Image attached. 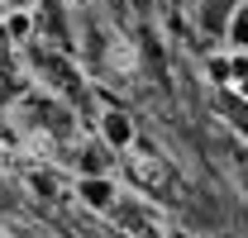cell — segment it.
I'll return each mask as SVG.
<instances>
[{
	"instance_id": "obj_3",
	"label": "cell",
	"mask_w": 248,
	"mask_h": 238,
	"mask_svg": "<svg viewBox=\"0 0 248 238\" xmlns=\"http://www.w3.org/2000/svg\"><path fill=\"white\" fill-rule=\"evenodd\" d=\"M224 38H229V48H248V5H239V10L229 15V29H224Z\"/></svg>"
},
{
	"instance_id": "obj_4",
	"label": "cell",
	"mask_w": 248,
	"mask_h": 238,
	"mask_svg": "<svg viewBox=\"0 0 248 238\" xmlns=\"http://www.w3.org/2000/svg\"><path fill=\"white\" fill-rule=\"evenodd\" d=\"M33 29V19L29 15H24V10H15V15H10V19H5V33H10V38H24V33Z\"/></svg>"
},
{
	"instance_id": "obj_5",
	"label": "cell",
	"mask_w": 248,
	"mask_h": 238,
	"mask_svg": "<svg viewBox=\"0 0 248 238\" xmlns=\"http://www.w3.org/2000/svg\"><path fill=\"white\" fill-rule=\"evenodd\" d=\"M72 5H77V10H86V5H95V0H72Z\"/></svg>"
},
{
	"instance_id": "obj_2",
	"label": "cell",
	"mask_w": 248,
	"mask_h": 238,
	"mask_svg": "<svg viewBox=\"0 0 248 238\" xmlns=\"http://www.w3.org/2000/svg\"><path fill=\"white\" fill-rule=\"evenodd\" d=\"M77 195H81V205H91V209H115V181L86 177V181H77Z\"/></svg>"
},
{
	"instance_id": "obj_1",
	"label": "cell",
	"mask_w": 248,
	"mask_h": 238,
	"mask_svg": "<svg viewBox=\"0 0 248 238\" xmlns=\"http://www.w3.org/2000/svg\"><path fill=\"white\" fill-rule=\"evenodd\" d=\"M100 134H105L110 148H120V152L134 148V119L120 115V110H105V115H100Z\"/></svg>"
}]
</instances>
